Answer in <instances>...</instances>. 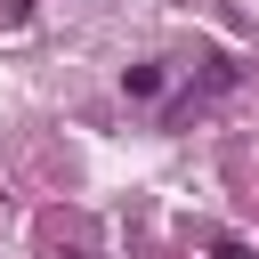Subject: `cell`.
Segmentation results:
<instances>
[{"instance_id": "obj_1", "label": "cell", "mask_w": 259, "mask_h": 259, "mask_svg": "<svg viewBox=\"0 0 259 259\" xmlns=\"http://www.w3.org/2000/svg\"><path fill=\"white\" fill-rule=\"evenodd\" d=\"M162 81H170L162 65H130V73H121V89H130V97H162Z\"/></svg>"}, {"instance_id": "obj_2", "label": "cell", "mask_w": 259, "mask_h": 259, "mask_svg": "<svg viewBox=\"0 0 259 259\" xmlns=\"http://www.w3.org/2000/svg\"><path fill=\"white\" fill-rule=\"evenodd\" d=\"M210 259H259L251 243H235V235H210Z\"/></svg>"}]
</instances>
